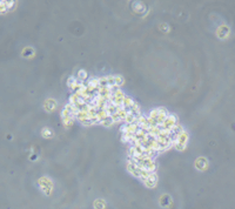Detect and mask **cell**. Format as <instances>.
Here are the masks:
<instances>
[{"mask_svg":"<svg viewBox=\"0 0 235 209\" xmlns=\"http://www.w3.org/2000/svg\"><path fill=\"white\" fill-rule=\"evenodd\" d=\"M187 140H188L187 133L184 130L182 133H180V134L178 135V138L175 139V141H174L173 146H174L178 150H184V149H185V147H186V144H187Z\"/></svg>","mask_w":235,"mask_h":209,"instance_id":"6da1fadb","label":"cell"},{"mask_svg":"<svg viewBox=\"0 0 235 209\" xmlns=\"http://www.w3.org/2000/svg\"><path fill=\"white\" fill-rule=\"evenodd\" d=\"M176 125H178V118L175 115H173V114H168L166 120L161 125H159V127L161 129H171L172 130L173 127L176 126Z\"/></svg>","mask_w":235,"mask_h":209,"instance_id":"7a4b0ae2","label":"cell"},{"mask_svg":"<svg viewBox=\"0 0 235 209\" xmlns=\"http://www.w3.org/2000/svg\"><path fill=\"white\" fill-rule=\"evenodd\" d=\"M143 181H145V184H146L147 187L152 188V187H154V186L157 184V175H155V173H151Z\"/></svg>","mask_w":235,"mask_h":209,"instance_id":"3957f363","label":"cell"},{"mask_svg":"<svg viewBox=\"0 0 235 209\" xmlns=\"http://www.w3.org/2000/svg\"><path fill=\"white\" fill-rule=\"evenodd\" d=\"M78 83H79V80H78V79H75L74 77L69 78V79H68V81H67V86H68L69 88H72L73 91H75V89H77V87H78Z\"/></svg>","mask_w":235,"mask_h":209,"instance_id":"277c9868","label":"cell"},{"mask_svg":"<svg viewBox=\"0 0 235 209\" xmlns=\"http://www.w3.org/2000/svg\"><path fill=\"white\" fill-rule=\"evenodd\" d=\"M114 82H115V86L121 87L124 83V78L121 75H114Z\"/></svg>","mask_w":235,"mask_h":209,"instance_id":"5b68a950","label":"cell"},{"mask_svg":"<svg viewBox=\"0 0 235 209\" xmlns=\"http://www.w3.org/2000/svg\"><path fill=\"white\" fill-rule=\"evenodd\" d=\"M100 125H102V126H105V127H110V126H113V125H114V122H113V120L110 119V116L108 119H106V120L101 121V122H100Z\"/></svg>","mask_w":235,"mask_h":209,"instance_id":"8992f818","label":"cell"},{"mask_svg":"<svg viewBox=\"0 0 235 209\" xmlns=\"http://www.w3.org/2000/svg\"><path fill=\"white\" fill-rule=\"evenodd\" d=\"M7 7H6V1H0V13H5L7 12Z\"/></svg>","mask_w":235,"mask_h":209,"instance_id":"52a82bcc","label":"cell"},{"mask_svg":"<svg viewBox=\"0 0 235 209\" xmlns=\"http://www.w3.org/2000/svg\"><path fill=\"white\" fill-rule=\"evenodd\" d=\"M14 1H6V7H7V10H11L13 6H14Z\"/></svg>","mask_w":235,"mask_h":209,"instance_id":"ba28073f","label":"cell"}]
</instances>
